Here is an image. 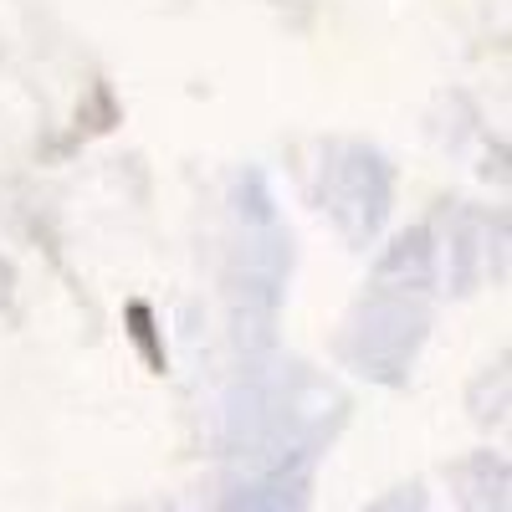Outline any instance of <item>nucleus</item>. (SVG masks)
Returning <instances> with one entry per match:
<instances>
[{
  "mask_svg": "<svg viewBox=\"0 0 512 512\" xmlns=\"http://www.w3.org/2000/svg\"><path fill=\"white\" fill-rule=\"evenodd\" d=\"M134 323H139V328H134V333H139V344H144V349H149V359L159 364V349H154V333H149V308H134Z\"/></svg>",
  "mask_w": 512,
  "mask_h": 512,
  "instance_id": "obj_1",
  "label": "nucleus"
}]
</instances>
